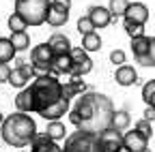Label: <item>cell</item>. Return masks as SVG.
Instances as JSON below:
<instances>
[{
	"label": "cell",
	"instance_id": "e575fe53",
	"mask_svg": "<svg viewBox=\"0 0 155 152\" xmlns=\"http://www.w3.org/2000/svg\"><path fill=\"white\" fill-rule=\"evenodd\" d=\"M63 97H65L67 101H71V99H78V92L73 90V86H71V82H67V84H63Z\"/></svg>",
	"mask_w": 155,
	"mask_h": 152
},
{
	"label": "cell",
	"instance_id": "83f0119b",
	"mask_svg": "<svg viewBox=\"0 0 155 152\" xmlns=\"http://www.w3.org/2000/svg\"><path fill=\"white\" fill-rule=\"evenodd\" d=\"M78 32H80L82 36H86V34H91V32H97L95 24L88 20V15H84V17H80V20H78Z\"/></svg>",
	"mask_w": 155,
	"mask_h": 152
},
{
	"label": "cell",
	"instance_id": "d6986e66",
	"mask_svg": "<svg viewBox=\"0 0 155 152\" xmlns=\"http://www.w3.org/2000/svg\"><path fill=\"white\" fill-rule=\"evenodd\" d=\"M15 109L22 113H35V101H32V92L30 88H24L17 92L15 97Z\"/></svg>",
	"mask_w": 155,
	"mask_h": 152
},
{
	"label": "cell",
	"instance_id": "9a60e30c",
	"mask_svg": "<svg viewBox=\"0 0 155 152\" xmlns=\"http://www.w3.org/2000/svg\"><path fill=\"white\" fill-rule=\"evenodd\" d=\"M149 47H151V36H138V39H131V54L138 64H142L149 56Z\"/></svg>",
	"mask_w": 155,
	"mask_h": 152
},
{
	"label": "cell",
	"instance_id": "ab89813d",
	"mask_svg": "<svg viewBox=\"0 0 155 152\" xmlns=\"http://www.w3.org/2000/svg\"><path fill=\"white\" fill-rule=\"evenodd\" d=\"M144 152H153V150H151V148H147V150H144Z\"/></svg>",
	"mask_w": 155,
	"mask_h": 152
},
{
	"label": "cell",
	"instance_id": "74e56055",
	"mask_svg": "<svg viewBox=\"0 0 155 152\" xmlns=\"http://www.w3.org/2000/svg\"><path fill=\"white\" fill-rule=\"evenodd\" d=\"M2 122H5V116H2V111H0V126H2Z\"/></svg>",
	"mask_w": 155,
	"mask_h": 152
},
{
	"label": "cell",
	"instance_id": "5bb4252c",
	"mask_svg": "<svg viewBox=\"0 0 155 152\" xmlns=\"http://www.w3.org/2000/svg\"><path fill=\"white\" fill-rule=\"evenodd\" d=\"M88 20L95 24V28H106L112 22V13H110L108 7L93 5V7H88Z\"/></svg>",
	"mask_w": 155,
	"mask_h": 152
},
{
	"label": "cell",
	"instance_id": "7a4b0ae2",
	"mask_svg": "<svg viewBox=\"0 0 155 152\" xmlns=\"http://www.w3.org/2000/svg\"><path fill=\"white\" fill-rule=\"evenodd\" d=\"M0 137L13 148H26L37 137V122L32 120L30 113L15 111L5 118L2 126H0Z\"/></svg>",
	"mask_w": 155,
	"mask_h": 152
},
{
	"label": "cell",
	"instance_id": "836d02e7",
	"mask_svg": "<svg viewBox=\"0 0 155 152\" xmlns=\"http://www.w3.org/2000/svg\"><path fill=\"white\" fill-rule=\"evenodd\" d=\"M11 67L5 64V62H0V84H9V77H11Z\"/></svg>",
	"mask_w": 155,
	"mask_h": 152
},
{
	"label": "cell",
	"instance_id": "d4e9b609",
	"mask_svg": "<svg viewBox=\"0 0 155 152\" xmlns=\"http://www.w3.org/2000/svg\"><path fill=\"white\" fill-rule=\"evenodd\" d=\"M129 5H131L129 0H110V2H108V9H110L112 17H125Z\"/></svg>",
	"mask_w": 155,
	"mask_h": 152
},
{
	"label": "cell",
	"instance_id": "8992f818",
	"mask_svg": "<svg viewBox=\"0 0 155 152\" xmlns=\"http://www.w3.org/2000/svg\"><path fill=\"white\" fill-rule=\"evenodd\" d=\"M52 62H54V51L48 43H41V45H35L30 49V64L35 67L37 71V77L39 75H50L52 71ZM35 77V79H37Z\"/></svg>",
	"mask_w": 155,
	"mask_h": 152
},
{
	"label": "cell",
	"instance_id": "5b68a950",
	"mask_svg": "<svg viewBox=\"0 0 155 152\" xmlns=\"http://www.w3.org/2000/svg\"><path fill=\"white\" fill-rule=\"evenodd\" d=\"M63 152H104V150H101L99 135L88 131H73L65 139Z\"/></svg>",
	"mask_w": 155,
	"mask_h": 152
},
{
	"label": "cell",
	"instance_id": "60d3db41",
	"mask_svg": "<svg viewBox=\"0 0 155 152\" xmlns=\"http://www.w3.org/2000/svg\"><path fill=\"white\" fill-rule=\"evenodd\" d=\"M17 152H26V150H17Z\"/></svg>",
	"mask_w": 155,
	"mask_h": 152
},
{
	"label": "cell",
	"instance_id": "ffe728a7",
	"mask_svg": "<svg viewBox=\"0 0 155 152\" xmlns=\"http://www.w3.org/2000/svg\"><path fill=\"white\" fill-rule=\"evenodd\" d=\"M45 133H48V137H50V139H54V141H61V139H67V137H69V131H67V126H65V122H63V120L48 122Z\"/></svg>",
	"mask_w": 155,
	"mask_h": 152
},
{
	"label": "cell",
	"instance_id": "4316f807",
	"mask_svg": "<svg viewBox=\"0 0 155 152\" xmlns=\"http://www.w3.org/2000/svg\"><path fill=\"white\" fill-rule=\"evenodd\" d=\"M28 28V24H26V20H24V17L22 15H17L15 11L9 15V30L11 32H24Z\"/></svg>",
	"mask_w": 155,
	"mask_h": 152
},
{
	"label": "cell",
	"instance_id": "6da1fadb",
	"mask_svg": "<svg viewBox=\"0 0 155 152\" xmlns=\"http://www.w3.org/2000/svg\"><path fill=\"white\" fill-rule=\"evenodd\" d=\"M114 103L110 97L101 92H84L75 99L71 111H69V122L78 131H88L95 135H101L106 129L112 126V116H114Z\"/></svg>",
	"mask_w": 155,
	"mask_h": 152
},
{
	"label": "cell",
	"instance_id": "cb8c5ba5",
	"mask_svg": "<svg viewBox=\"0 0 155 152\" xmlns=\"http://www.w3.org/2000/svg\"><path fill=\"white\" fill-rule=\"evenodd\" d=\"M11 43H13V47L17 49V51H26L28 47H30V36H28V32L24 30V32H11Z\"/></svg>",
	"mask_w": 155,
	"mask_h": 152
},
{
	"label": "cell",
	"instance_id": "8d00e7d4",
	"mask_svg": "<svg viewBox=\"0 0 155 152\" xmlns=\"http://www.w3.org/2000/svg\"><path fill=\"white\" fill-rule=\"evenodd\" d=\"M54 5H58V7H63V9H71V0H52Z\"/></svg>",
	"mask_w": 155,
	"mask_h": 152
},
{
	"label": "cell",
	"instance_id": "2e32d148",
	"mask_svg": "<svg viewBox=\"0 0 155 152\" xmlns=\"http://www.w3.org/2000/svg\"><path fill=\"white\" fill-rule=\"evenodd\" d=\"M69 111H71V101L63 99V101H58L56 105L48 107V109L41 113V118H45L48 122H56V120H61L65 113H69Z\"/></svg>",
	"mask_w": 155,
	"mask_h": 152
},
{
	"label": "cell",
	"instance_id": "4fadbf2b",
	"mask_svg": "<svg viewBox=\"0 0 155 152\" xmlns=\"http://www.w3.org/2000/svg\"><path fill=\"white\" fill-rule=\"evenodd\" d=\"M30 152H63V146H58V141L50 139L48 133H37V137L30 144Z\"/></svg>",
	"mask_w": 155,
	"mask_h": 152
},
{
	"label": "cell",
	"instance_id": "f35d334b",
	"mask_svg": "<svg viewBox=\"0 0 155 152\" xmlns=\"http://www.w3.org/2000/svg\"><path fill=\"white\" fill-rule=\"evenodd\" d=\"M119 152H131V150H129V148H125V146H123V148H121V150H119Z\"/></svg>",
	"mask_w": 155,
	"mask_h": 152
},
{
	"label": "cell",
	"instance_id": "8fae6325",
	"mask_svg": "<svg viewBox=\"0 0 155 152\" xmlns=\"http://www.w3.org/2000/svg\"><path fill=\"white\" fill-rule=\"evenodd\" d=\"M114 82L123 86V88H129V86H136L138 84V71L129 64H123V67H116L114 71Z\"/></svg>",
	"mask_w": 155,
	"mask_h": 152
},
{
	"label": "cell",
	"instance_id": "9c48e42d",
	"mask_svg": "<svg viewBox=\"0 0 155 152\" xmlns=\"http://www.w3.org/2000/svg\"><path fill=\"white\" fill-rule=\"evenodd\" d=\"M50 75H54V77L73 75V58H71V51H69V54H56V56H54Z\"/></svg>",
	"mask_w": 155,
	"mask_h": 152
},
{
	"label": "cell",
	"instance_id": "7c38bea8",
	"mask_svg": "<svg viewBox=\"0 0 155 152\" xmlns=\"http://www.w3.org/2000/svg\"><path fill=\"white\" fill-rule=\"evenodd\" d=\"M123 144L125 148H129L131 152H144L149 148V139L142 135L140 131H125V135H123Z\"/></svg>",
	"mask_w": 155,
	"mask_h": 152
},
{
	"label": "cell",
	"instance_id": "44dd1931",
	"mask_svg": "<svg viewBox=\"0 0 155 152\" xmlns=\"http://www.w3.org/2000/svg\"><path fill=\"white\" fill-rule=\"evenodd\" d=\"M129 124H131V118H129V111L127 109H116L114 111V116H112V129H116V131H127L129 129Z\"/></svg>",
	"mask_w": 155,
	"mask_h": 152
},
{
	"label": "cell",
	"instance_id": "d590c367",
	"mask_svg": "<svg viewBox=\"0 0 155 152\" xmlns=\"http://www.w3.org/2000/svg\"><path fill=\"white\" fill-rule=\"evenodd\" d=\"M142 118H144V120H149V122H153V120H155V107H147Z\"/></svg>",
	"mask_w": 155,
	"mask_h": 152
},
{
	"label": "cell",
	"instance_id": "ac0fdd59",
	"mask_svg": "<svg viewBox=\"0 0 155 152\" xmlns=\"http://www.w3.org/2000/svg\"><path fill=\"white\" fill-rule=\"evenodd\" d=\"M69 22V9H63V7H58L52 2L50 7V13H48V24L52 28H61Z\"/></svg>",
	"mask_w": 155,
	"mask_h": 152
},
{
	"label": "cell",
	"instance_id": "3957f363",
	"mask_svg": "<svg viewBox=\"0 0 155 152\" xmlns=\"http://www.w3.org/2000/svg\"><path fill=\"white\" fill-rule=\"evenodd\" d=\"M30 92H32V101H35V113H41L56 105L58 101H63V82L54 77V75H39L37 79L30 82Z\"/></svg>",
	"mask_w": 155,
	"mask_h": 152
},
{
	"label": "cell",
	"instance_id": "484cf974",
	"mask_svg": "<svg viewBox=\"0 0 155 152\" xmlns=\"http://www.w3.org/2000/svg\"><path fill=\"white\" fill-rule=\"evenodd\" d=\"M142 101L147 103V107H155V79H149L142 86Z\"/></svg>",
	"mask_w": 155,
	"mask_h": 152
},
{
	"label": "cell",
	"instance_id": "d6a6232c",
	"mask_svg": "<svg viewBox=\"0 0 155 152\" xmlns=\"http://www.w3.org/2000/svg\"><path fill=\"white\" fill-rule=\"evenodd\" d=\"M142 67H155V36H151V47H149V56L142 62Z\"/></svg>",
	"mask_w": 155,
	"mask_h": 152
},
{
	"label": "cell",
	"instance_id": "7402d4cb",
	"mask_svg": "<svg viewBox=\"0 0 155 152\" xmlns=\"http://www.w3.org/2000/svg\"><path fill=\"white\" fill-rule=\"evenodd\" d=\"M15 54H17V49L13 47L11 39H5V36H0V62L9 64V62L15 58Z\"/></svg>",
	"mask_w": 155,
	"mask_h": 152
},
{
	"label": "cell",
	"instance_id": "4dcf8cb0",
	"mask_svg": "<svg viewBox=\"0 0 155 152\" xmlns=\"http://www.w3.org/2000/svg\"><path fill=\"white\" fill-rule=\"evenodd\" d=\"M125 32L131 36V39H138V36H144V26H138V24H125Z\"/></svg>",
	"mask_w": 155,
	"mask_h": 152
},
{
	"label": "cell",
	"instance_id": "52a82bcc",
	"mask_svg": "<svg viewBox=\"0 0 155 152\" xmlns=\"http://www.w3.org/2000/svg\"><path fill=\"white\" fill-rule=\"evenodd\" d=\"M71 58H73V77H84L93 71V60L88 51H84L82 47H73L71 49Z\"/></svg>",
	"mask_w": 155,
	"mask_h": 152
},
{
	"label": "cell",
	"instance_id": "f546056e",
	"mask_svg": "<svg viewBox=\"0 0 155 152\" xmlns=\"http://www.w3.org/2000/svg\"><path fill=\"white\" fill-rule=\"evenodd\" d=\"M125 58H127V56H125L123 49H112V51H110V62H112L114 67H123V64H125Z\"/></svg>",
	"mask_w": 155,
	"mask_h": 152
},
{
	"label": "cell",
	"instance_id": "277c9868",
	"mask_svg": "<svg viewBox=\"0 0 155 152\" xmlns=\"http://www.w3.org/2000/svg\"><path fill=\"white\" fill-rule=\"evenodd\" d=\"M52 0H15V13L22 15L28 26L48 24Z\"/></svg>",
	"mask_w": 155,
	"mask_h": 152
},
{
	"label": "cell",
	"instance_id": "30bf717a",
	"mask_svg": "<svg viewBox=\"0 0 155 152\" xmlns=\"http://www.w3.org/2000/svg\"><path fill=\"white\" fill-rule=\"evenodd\" d=\"M123 20H125V24H138V26H144L147 20H149V7H147L144 2H131Z\"/></svg>",
	"mask_w": 155,
	"mask_h": 152
},
{
	"label": "cell",
	"instance_id": "ba28073f",
	"mask_svg": "<svg viewBox=\"0 0 155 152\" xmlns=\"http://www.w3.org/2000/svg\"><path fill=\"white\" fill-rule=\"evenodd\" d=\"M123 135L125 133L116 131V129H106L101 135H99V141H101V150L104 152H119L125 144H123Z\"/></svg>",
	"mask_w": 155,
	"mask_h": 152
},
{
	"label": "cell",
	"instance_id": "1f68e13d",
	"mask_svg": "<svg viewBox=\"0 0 155 152\" xmlns=\"http://www.w3.org/2000/svg\"><path fill=\"white\" fill-rule=\"evenodd\" d=\"M71 86H73V90L78 92V97H80V94H84V92H88V86L84 84L82 77H71Z\"/></svg>",
	"mask_w": 155,
	"mask_h": 152
},
{
	"label": "cell",
	"instance_id": "e0dca14e",
	"mask_svg": "<svg viewBox=\"0 0 155 152\" xmlns=\"http://www.w3.org/2000/svg\"><path fill=\"white\" fill-rule=\"evenodd\" d=\"M48 45L52 47L54 56H56V54H69V51L73 49V45H71V41H69V36L63 34V32H54L50 39H48Z\"/></svg>",
	"mask_w": 155,
	"mask_h": 152
},
{
	"label": "cell",
	"instance_id": "603a6c76",
	"mask_svg": "<svg viewBox=\"0 0 155 152\" xmlns=\"http://www.w3.org/2000/svg\"><path fill=\"white\" fill-rule=\"evenodd\" d=\"M84 51L93 54V51H99L101 49V36L97 34V32H91L86 36H82V45H80Z\"/></svg>",
	"mask_w": 155,
	"mask_h": 152
},
{
	"label": "cell",
	"instance_id": "f1b7e54d",
	"mask_svg": "<svg viewBox=\"0 0 155 152\" xmlns=\"http://www.w3.org/2000/svg\"><path fill=\"white\" fill-rule=\"evenodd\" d=\"M134 129H136V131H140L147 139H151V135H153V126H151V122H149V120H144V118L136 122V126H134Z\"/></svg>",
	"mask_w": 155,
	"mask_h": 152
}]
</instances>
